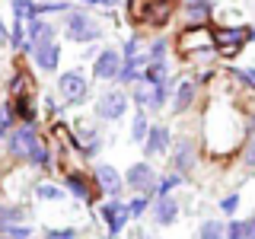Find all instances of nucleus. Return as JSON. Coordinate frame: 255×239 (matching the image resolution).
<instances>
[{
	"instance_id": "nucleus-1",
	"label": "nucleus",
	"mask_w": 255,
	"mask_h": 239,
	"mask_svg": "<svg viewBox=\"0 0 255 239\" xmlns=\"http://www.w3.org/2000/svg\"><path fill=\"white\" fill-rule=\"evenodd\" d=\"M201 147L211 159L236 156L246 143V112L233 102H211L201 118Z\"/></svg>"
},
{
	"instance_id": "nucleus-2",
	"label": "nucleus",
	"mask_w": 255,
	"mask_h": 239,
	"mask_svg": "<svg viewBox=\"0 0 255 239\" xmlns=\"http://www.w3.org/2000/svg\"><path fill=\"white\" fill-rule=\"evenodd\" d=\"M172 48L182 61H211V58H217V48H214V22H204V26H182L179 35L172 38Z\"/></svg>"
},
{
	"instance_id": "nucleus-3",
	"label": "nucleus",
	"mask_w": 255,
	"mask_h": 239,
	"mask_svg": "<svg viewBox=\"0 0 255 239\" xmlns=\"http://www.w3.org/2000/svg\"><path fill=\"white\" fill-rule=\"evenodd\" d=\"M61 29L74 45H90V42H99V38L106 35L102 19H96L86 6H70V10L64 13V26Z\"/></svg>"
},
{
	"instance_id": "nucleus-4",
	"label": "nucleus",
	"mask_w": 255,
	"mask_h": 239,
	"mask_svg": "<svg viewBox=\"0 0 255 239\" xmlns=\"http://www.w3.org/2000/svg\"><path fill=\"white\" fill-rule=\"evenodd\" d=\"M246 45H249V26H246V22H236V26H214V48H217L220 61L239 58Z\"/></svg>"
},
{
	"instance_id": "nucleus-5",
	"label": "nucleus",
	"mask_w": 255,
	"mask_h": 239,
	"mask_svg": "<svg viewBox=\"0 0 255 239\" xmlns=\"http://www.w3.org/2000/svg\"><path fill=\"white\" fill-rule=\"evenodd\" d=\"M58 93L64 99V106H83L86 96H90V80H86L83 70H64V74L58 77Z\"/></svg>"
},
{
	"instance_id": "nucleus-6",
	"label": "nucleus",
	"mask_w": 255,
	"mask_h": 239,
	"mask_svg": "<svg viewBox=\"0 0 255 239\" xmlns=\"http://www.w3.org/2000/svg\"><path fill=\"white\" fill-rule=\"evenodd\" d=\"M64 188H67L77 201H83V204H96L102 198L99 185H96V175L83 172V169H67L64 172Z\"/></svg>"
},
{
	"instance_id": "nucleus-7",
	"label": "nucleus",
	"mask_w": 255,
	"mask_h": 239,
	"mask_svg": "<svg viewBox=\"0 0 255 239\" xmlns=\"http://www.w3.org/2000/svg\"><path fill=\"white\" fill-rule=\"evenodd\" d=\"M156 169H153V163H147V159H140V163H131L128 166V172H125V185L134 191V195H150L153 198L156 195Z\"/></svg>"
},
{
	"instance_id": "nucleus-8",
	"label": "nucleus",
	"mask_w": 255,
	"mask_h": 239,
	"mask_svg": "<svg viewBox=\"0 0 255 239\" xmlns=\"http://www.w3.org/2000/svg\"><path fill=\"white\" fill-rule=\"evenodd\" d=\"M125 112H128V93L125 90H106L96 99L93 115L99 121H118V118H125Z\"/></svg>"
},
{
	"instance_id": "nucleus-9",
	"label": "nucleus",
	"mask_w": 255,
	"mask_h": 239,
	"mask_svg": "<svg viewBox=\"0 0 255 239\" xmlns=\"http://www.w3.org/2000/svg\"><path fill=\"white\" fill-rule=\"evenodd\" d=\"M172 156H169V163H172V169L175 172H182V175H188L191 169L198 166V140L195 137H188V134H179V137L172 140Z\"/></svg>"
},
{
	"instance_id": "nucleus-10",
	"label": "nucleus",
	"mask_w": 255,
	"mask_h": 239,
	"mask_svg": "<svg viewBox=\"0 0 255 239\" xmlns=\"http://www.w3.org/2000/svg\"><path fill=\"white\" fill-rule=\"evenodd\" d=\"M99 217H102V223H106L109 236H115V239H118V236L125 233L128 220H131L128 201H122V198H109V201H102V204H99Z\"/></svg>"
},
{
	"instance_id": "nucleus-11",
	"label": "nucleus",
	"mask_w": 255,
	"mask_h": 239,
	"mask_svg": "<svg viewBox=\"0 0 255 239\" xmlns=\"http://www.w3.org/2000/svg\"><path fill=\"white\" fill-rule=\"evenodd\" d=\"M198 93H201V86L195 83V77H179L175 80V90H172V99H169L172 115H185V112L195 109Z\"/></svg>"
},
{
	"instance_id": "nucleus-12",
	"label": "nucleus",
	"mask_w": 255,
	"mask_h": 239,
	"mask_svg": "<svg viewBox=\"0 0 255 239\" xmlns=\"http://www.w3.org/2000/svg\"><path fill=\"white\" fill-rule=\"evenodd\" d=\"M38 137H42V134L35 131V124H16L10 131V137H6V153L13 159H26L29 150L38 143Z\"/></svg>"
},
{
	"instance_id": "nucleus-13",
	"label": "nucleus",
	"mask_w": 255,
	"mask_h": 239,
	"mask_svg": "<svg viewBox=\"0 0 255 239\" xmlns=\"http://www.w3.org/2000/svg\"><path fill=\"white\" fill-rule=\"evenodd\" d=\"M118 70H122V51L115 48H102L93 58V80H102V83H115Z\"/></svg>"
},
{
	"instance_id": "nucleus-14",
	"label": "nucleus",
	"mask_w": 255,
	"mask_h": 239,
	"mask_svg": "<svg viewBox=\"0 0 255 239\" xmlns=\"http://www.w3.org/2000/svg\"><path fill=\"white\" fill-rule=\"evenodd\" d=\"M179 13L185 26H204V22H214L217 3L214 0H179Z\"/></svg>"
},
{
	"instance_id": "nucleus-15",
	"label": "nucleus",
	"mask_w": 255,
	"mask_h": 239,
	"mask_svg": "<svg viewBox=\"0 0 255 239\" xmlns=\"http://www.w3.org/2000/svg\"><path fill=\"white\" fill-rule=\"evenodd\" d=\"M93 175H96V185H99L102 198H122V191H125V172H118L115 166L102 163Z\"/></svg>"
},
{
	"instance_id": "nucleus-16",
	"label": "nucleus",
	"mask_w": 255,
	"mask_h": 239,
	"mask_svg": "<svg viewBox=\"0 0 255 239\" xmlns=\"http://www.w3.org/2000/svg\"><path fill=\"white\" fill-rule=\"evenodd\" d=\"M10 112L16 118V124H35L38 118V102H35V93H19V96H10Z\"/></svg>"
},
{
	"instance_id": "nucleus-17",
	"label": "nucleus",
	"mask_w": 255,
	"mask_h": 239,
	"mask_svg": "<svg viewBox=\"0 0 255 239\" xmlns=\"http://www.w3.org/2000/svg\"><path fill=\"white\" fill-rule=\"evenodd\" d=\"M179 214H182V204H179V198H172V195L153 198V204H150V217H153L156 227H172V223L179 220Z\"/></svg>"
},
{
	"instance_id": "nucleus-18",
	"label": "nucleus",
	"mask_w": 255,
	"mask_h": 239,
	"mask_svg": "<svg viewBox=\"0 0 255 239\" xmlns=\"http://www.w3.org/2000/svg\"><path fill=\"white\" fill-rule=\"evenodd\" d=\"M172 147V131L166 124H150V134L143 140V156H166Z\"/></svg>"
},
{
	"instance_id": "nucleus-19",
	"label": "nucleus",
	"mask_w": 255,
	"mask_h": 239,
	"mask_svg": "<svg viewBox=\"0 0 255 239\" xmlns=\"http://www.w3.org/2000/svg\"><path fill=\"white\" fill-rule=\"evenodd\" d=\"M51 38H58V26H54V19H48V16H32L26 22V42L35 48L42 42H51Z\"/></svg>"
},
{
	"instance_id": "nucleus-20",
	"label": "nucleus",
	"mask_w": 255,
	"mask_h": 239,
	"mask_svg": "<svg viewBox=\"0 0 255 239\" xmlns=\"http://www.w3.org/2000/svg\"><path fill=\"white\" fill-rule=\"evenodd\" d=\"M32 61H35V67L42 70V74H54V70H58V64H61V45H58V38L35 45Z\"/></svg>"
},
{
	"instance_id": "nucleus-21",
	"label": "nucleus",
	"mask_w": 255,
	"mask_h": 239,
	"mask_svg": "<svg viewBox=\"0 0 255 239\" xmlns=\"http://www.w3.org/2000/svg\"><path fill=\"white\" fill-rule=\"evenodd\" d=\"M122 61L125 64H134V67H147V38L140 35V32H134V35L125 38V48H122Z\"/></svg>"
},
{
	"instance_id": "nucleus-22",
	"label": "nucleus",
	"mask_w": 255,
	"mask_h": 239,
	"mask_svg": "<svg viewBox=\"0 0 255 239\" xmlns=\"http://www.w3.org/2000/svg\"><path fill=\"white\" fill-rule=\"evenodd\" d=\"M26 163L32 166V169H54V156H51V147H48L45 137H38V143L29 150Z\"/></svg>"
},
{
	"instance_id": "nucleus-23",
	"label": "nucleus",
	"mask_w": 255,
	"mask_h": 239,
	"mask_svg": "<svg viewBox=\"0 0 255 239\" xmlns=\"http://www.w3.org/2000/svg\"><path fill=\"white\" fill-rule=\"evenodd\" d=\"M140 80H143V83H150V86L166 83V80H169V61H147Z\"/></svg>"
},
{
	"instance_id": "nucleus-24",
	"label": "nucleus",
	"mask_w": 255,
	"mask_h": 239,
	"mask_svg": "<svg viewBox=\"0 0 255 239\" xmlns=\"http://www.w3.org/2000/svg\"><path fill=\"white\" fill-rule=\"evenodd\" d=\"M29 214L26 204L19 201H10V204H0V227H10V223H22Z\"/></svg>"
},
{
	"instance_id": "nucleus-25",
	"label": "nucleus",
	"mask_w": 255,
	"mask_h": 239,
	"mask_svg": "<svg viewBox=\"0 0 255 239\" xmlns=\"http://www.w3.org/2000/svg\"><path fill=\"white\" fill-rule=\"evenodd\" d=\"M227 80L239 83L246 93H255V64L252 67H227Z\"/></svg>"
},
{
	"instance_id": "nucleus-26",
	"label": "nucleus",
	"mask_w": 255,
	"mask_h": 239,
	"mask_svg": "<svg viewBox=\"0 0 255 239\" xmlns=\"http://www.w3.org/2000/svg\"><path fill=\"white\" fill-rule=\"evenodd\" d=\"M182 182H185V175L175 172V169H169L166 175H159V179H156V195H153V198H166V195H172V191L179 188Z\"/></svg>"
},
{
	"instance_id": "nucleus-27",
	"label": "nucleus",
	"mask_w": 255,
	"mask_h": 239,
	"mask_svg": "<svg viewBox=\"0 0 255 239\" xmlns=\"http://www.w3.org/2000/svg\"><path fill=\"white\" fill-rule=\"evenodd\" d=\"M198 239H227V223L217 217H207L198 227Z\"/></svg>"
},
{
	"instance_id": "nucleus-28",
	"label": "nucleus",
	"mask_w": 255,
	"mask_h": 239,
	"mask_svg": "<svg viewBox=\"0 0 255 239\" xmlns=\"http://www.w3.org/2000/svg\"><path fill=\"white\" fill-rule=\"evenodd\" d=\"M169 48H172V42L166 35H153L147 42V58L150 61H166V58H169Z\"/></svg>"
},
{
	"instance_id": "nucleus-29",
	"label": "nucleus",
	"mask_w": 255,
	"mask_h": 239,
	"mask_svg": "<svg viewBox=\"0 0 255 239\" xmlns=\"http://www.w3.org/2000/svg\"><path fill=\"white\" fill-rule=\"evenodd\" d=\"M147 134H150V118H147V112H143V109H137V112H134V118H131V140L143 143V140H147Z\"/></svg>"
},
{
	"instance_id": "nucleus-30",
	"label": "nucleus",
	"mask_w": 255,
	"mask_h": 239,
	"mask_svg": "<svg viewBox=\"0 0 255 239\" xmlns=\"http://www.w3.org/2000/svg\"><path fill=\"white\" fill-rule=\"evenodd\" d=\"M10 10L19 22H29L32 16H38V0H10Z\"/></svg>"
},
{
	"instance_id": "nucleus-31",
	"label": "nucleus",
	"mask_w": 255,
	"mask_h": 239,
	"mask_svg": "<svg viewBox=\"0 0 255 239\" xmlns=\"http://www.w3.org/2000/svg\"><path fill=\"white\" fill-rule=\"evenodd\" d=\"M150 96H153V86L143 83V80H137V83L131 86V102L143 112H150Z\"/></svg>"
},
{
	"instance_id": "nucleus-32",
	"label": "nucleus",
	"mask_w": 255,
	"mask_h": 239,
	"mask_svg": "<svg viewBox=\"0 0 255 239\" xmlns=\"http://www.w3.org/2000/svg\"><path fill=\"white\" fill-rule=\"evenodd\" d=\"M70 0H38V16H48V19H51L54 13H67L70 10Z\"/></svg>"
},
{
	"instance_id": "nucleus-33",
	"label": "nucleus",
	"mask_w": 255,
	"mask_h": 239,
	"mask_svg": "<svg viewBox=\"0 0 255 239\" xmlns=\"http://www.w3.org/2000/svg\"><path fill=\"white\" fill-rule=\"evenodd\" d=\"M239 163L249 175H255V137H246L243 150H239Z\"/></svg>"
},
{
	"instance_id": "nucleus-34",
	"label": "nucleus",
	"mask_w": 255,
	"mask_h": 239,
	"mask_svg": "<svg viewBox=\"0 0 255 239\" xmlns=\"http://www.w3.org/2000/svg\"><path fill=\"white\" fill-rule=\"evenodd\" d=\"M64 191H67V188L54 185V182H38V185H35V195L42 198V201H61Z\"/></svg>"
},
{
	"instance_id": "nucleus-35",
	"label": "nucleus",
	"mask_w": 255,
	"mask_h": 239,
	"mask_svg": "<svg viewBox=\"0 0 255 239\" xmlns=\"http://www.w3.org/2000/svg\"><path fill=\"white\" fill-rule=\"evenodd\" d=\"M150 204H153V198H150V195H134L131 201H128V211H131V220L143 217V214L150 211Z\"/></svg>"
},
{
	"instance_id": "nucleus-36",
	"label": "nucleus",
	"mask_w": 255,
	"mask_h": 239,
	"mask_svg": "<svg viewBox=\"0 0 255 239\" xmlns=\"http://www.w3.org/2000/svg\"><path fill=\"white\" fill-rule=\"evenodd\" d=\"M140 74H143V67H134V64H125V61H122V70H118V80H115V83L134 86V83L140 80Z\"/></svg>"
},
{
	"instance_id": "nucleus-37",
	"label": "nucleus",
	"mask_w": 255,
	"mask_h": 239,
	"mask_svg": "<svg viewBox=\"0 0 255 239\" xmlns=\"http://www.w3.org/2000/svg\"><path fill=\"white\" fill-rule=\"evenodd\" d=\"M239 201H243V198H239V191H230V195H223L220 201H217V211L223 214V217H233V214L239 211Z\"/></svg>"
},
{
	"instance_id": "nucleus-38",
	"label": "nucleus",
	"mask_w": 255,
	"mask_h": 239,
	"mask_svg": "<svg viewBox=\"0 0 255 239\" xmlns=\"http://www.w3.org/2000/svg\"><path fill=\"white\" fill-rule=\"evenodd\" d=\"M10 45L16 48V51H22V45H26V22L16 19L13 26H10Z\"/></svg>"
},
{
	"instance_id": "nucleus-39",
	"label": "nucleus",
	"mask_w": 255,
	"mask_h": 239,
	"mask_svg": "<svg viewBox=\"0 0 255 239\" xmlns=\"http://www.w3.org/2000/svg\"><path fill=\"white\" fill-rule=\"evenodd\" d=\"M3 233H6V239H32L35 230L26 227V223H10V227H3Z\"/></svg>"
},
{
	"instance_id": "nucleus-40",
	"label": "nucleus",
	"mask_w": 255,
	"mask_h": 239,
	"mask_svg": "<svg viewBox=\"0 0 255 239\" xmlns=\"http://www.w3.org/2000/svg\"><path fill=\"white\" fill-rule=\"evenodd\" d=\"M45 239H80V230L77 227H54L45 233Z\"/></svg>"
},
{
	"instance_id": "nucleus-41",
	"label": "nucleus",
	"mask_w": 255,
	"mask_h": 239,
	"mask_svg": "<svg viewBox=\"0 0 255 239\" xmlns=\"http://www.w3.org/2000/svg\"><path fill=\"white\" fill-rule=\"evenodd\" d=\"M227 239H246V220L230 217V223H227Z\"/></svg>"
},
{
	"instance_id": "nucleus-42",
	"label": "nucleus",
	"mask_w": 255,
	"mask_h": 239,
	"mask_svg": "<svg viewBox=\"0 0 255 239\" xmlns=\"http://www.w3.org/2000/svg\"><path fill=\"white\" fill-rule=\"evenodd\" d=\"M246 239H255V214L246 217Z\"/></svg>"
},
{
	"instance_id": "nucleus-43",
	"label": "nucleus",
	"mask_w": 255,
	"mask_h": 239,
	"mask_svg": "<svg viewBox=\"0 0 255 239\" xmlns=\"http://www.w3.org/2000/svg\"><path fill=\"white\" fill-rule=\"evenodd\" d=\"M6 42H10V29L3 26V19H0V48H3Z\"/></svg>"
},
{
	"instance_id": "nucleus-44",
	"label": "nucleus",
	"mask_w": 255,
	"mask_h": 239,
	"mask_svg": "<svg viewBox=\"0 0 255 239\" xmlns=\"http://www.w3.org/2000/svg\"><path fill=\"white\" fill-rule=\"evenodd\" d=\"M134 239H156L153 233H143V230H134Z\"/></svg>"
},
{
	"instance_id": "nucleus-45",
	"label": "nucleus",
	"mask_w": 255,
	"mask_h": 239,
	"mask_svg": "<svg viewBox=\"0 0 255 239\" xmlns=\"http://www.w3.org/2000/svg\"><path fill=\"white\" fill-rule=\"evenodd\" d=\"M93 239H115V236H109V233H106V236H93Z\"/></svg>"
},
{
	"instance_id": "nucleus-46",
	"label": "nucleus",
	"mask_w": 255,
	"mask_h": 239,
	"mask_svg": "<svg viewBox=\"0 0 255 239\" xmlns=\"http://www.w3.org/2000/svg\"><path fill=\"white\" fill-rule=\"evenodd\" d=\"M0 239H6V233H3V227H0Z\"/></svg>"
}]
</instances>
